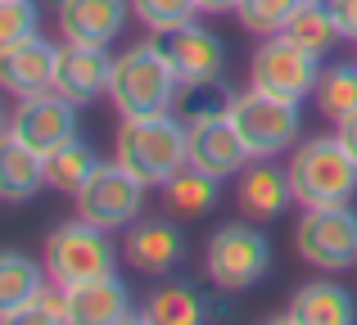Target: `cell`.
I'll list each match as a JSON object with an SVG mask.
<instances>
[{"label": "cell", "mask_w": 357, "mask_h": 325, "mask_svg": "<svg viewBox=\"0 0 357 325\" xmlns=\"http://www.w3.org/2000/svg\"><path fill=\"white\" fill-rule=\"evenodd\" d=\"M114 159L136 172L145 185H167L185 163H190V127L176 113H145L122 118Z\"/></svg>", "instance_id": "cell-1"}, {"label": "cell", "mask_w": 357, "mask_h": 325, "mask_svg": "<svg viewBox=\"0 0 357 325\" xmlns=\"http://www.w3.org/2000/svg\"><path fill=\"white\" fill-rule=\"evenodd\" d=\"M176 72L149 41L131 45L114 59V77H109V100H114L118 118H145V113H167L176 104Z\"/></svg>", "instance_id": "cell-2"}, {"label": "cell", "mask_w": 357, "mask_h": 325, "mask_svg": "<svg viewBox=\"0 0 357 325\" xmlns=\"http://www.w3.org/2000/svg\"><path fill=\"white\" fill-rule=\"evenodd\" d=\"M289 185L303 208H326V203H349L357 194V159L344 150L340 136H317L298 145L289 159Z\"/></svg>", "instance_id": "cell-3"}, {"label": "cell", "mask_w": 357, "mask_h": 325, "mask_svg": "<svg viewBox=\"0 0 357 325\" xmlns=\"http://www.w3.org/2000/svg\"><path fill=\"white\" fill-rule=\"evenodd\" d=\"M118 262V248L109 239L105 226H91V221H63L59 230H50L45 239V271L54 276V285H82L96 280V276H109Z\"/></svg>", "instance_id": "cell-4"}, {"label": "cell", "mask_w": 357, "mask_h": 325, "mask_svg": "<svg viewBox=\"0 0 357 325\" xmlns=\"http://www.w3.org/2000/svg\"><path fill=\"white\" fill-rule=\"evenodd\" d=\"M231 122L240 127L244 145L253 150V159H276L298 141V104L294 100L267 95V90H244L231 100Z\"/></svg>", "instance_id": "cell-5"}, {"label": "cell", "mask_w": 357, "mask_h": 325, "mask_svg": "<svg viewBox=\"0 0 357 325\" xmlns=\"http://www.w3.org/2000/svg\"><path fill=\"white\" fill-rule=\"evenodd\" d=\"M145 190H149V185L114 159V163H100L96 172H91V181L73 194V203H77L82 221L105 226V230H122V226H131V221L140 217Z\"/></svg>", "instance_id": "cell-6"}, {"label": "cell", "mask_w": 357, "mask_h": 325, "mask_svg": "<svg viewBox=\"0 0 357 325\" xmlns=\"http://www.w3.org/2000/svg\"><path fill=\"white\" fill-rule=\"evenodd\" d=\"M294 248L303 262L326 267V271H349L357 267V212L349 203H326L307 208L294 230Z\"/></svg>", "instance_id": "cell-7"}, {"label": "cell", "mask_w": 357, "mask_h": 325, "mask_svg": "<svg viewBox=\"0 0 357 325\" xmlns=\"http://www.w3.org/2000/svg\"><path fill=\"white\" fill-rule=\"evenodd\" d=\"M249 81L267 95H280V100H307L317 95V81H321V63H317L312 50L294 45L289 36H267V41L253 50V63H249Z\"/></svg>", "instance_id": "cell-8"}, {"label": "cell", "mask_w": 357, "mask_h": 325, "mask_svg": "<svg viewBox=\"0 0 357 325\" xmlns=\"http://www.w3.org/2000/svg\"><path fill=\"white\" fill-rule=\"evenodd\" d=\"M258 226V221H253ZM253 226H222L208 239V280L227 294H240L258 285L271 267V244Z\"/></svg>", "instance_id": "cell-9"}, {"label": "cell", "mask_w": 357, "mask_h": 325, "mask_svg": "<svg viewBox=\"0 0 357 325\" xmlns=\"http://www.w3.org/2000/svg\"><path fill=\"white\" fill-rule=\"evenodd\" d=\"M158 54L167 59V68L176 72V81H208V77H222V63H227V45L218 41V32L199 27L195 18L185 23H172V27H154L149 36Z\"/></svg>", "instance_id": "cell-10"}, {"label": "cell", "mask_w": 357, "mask_h": 325, "mask_svg": "<svg viewBox=\"0 0 357 325\" xmlns=\"http://www.w3.org/2000/svg\"><path fill=\"white\" fill-rule=\"evenodd\" d=\"M9 136L32 145L36 154H50L54 145L77 136V104L63 100L59 90H41V95H23V104L9 118Z\"/></svg>", "instance_id": "cell-11"}, {"label": "cell", "mask_w": 357, "mask_h": 325, "mask_svg": "<svg viewBox=\"0 0 357 325\" xmlns=\"http://www.w3.org/2000/svg\"><path fill=\"white\" fill-rule=\"evenodd\" d=\"M249 159H253V150L244 145V136H240V127L231 122V113L190 122V167L227 181V176H240L244 167H249Z\"/></svg>", "instance_id": "cell-12"}, {"label": "cell", "mask_w": 357, "mask_h": 325, "mask_svg": "<svg viewBox=\"0 0 357 325\" xmlns=\"http://www.w3.org/2000/svg\"><path fill=\"white\" fill-rule=\"evenodd\" d=\"M109 77H114V59H109L100 45H63L59 50V63H54V86L63 100L73 104H91V100L109 95Z\"/></svg>", "instance_id": "cell-13"}, {"label": "cell", "mask_w": 357, "mask_h": 325, "mask_svg": "<svg viewBox=\"0 0 357 325\" xmlns=\"http://www.w3.org/2000/svg\"><path fill=\"white\" fill-rule=\"evenodd\" d=\"M54 14H59V32L73 45H100L122 32L131 14V0H54Z\"/></svg>", "instance_id": "cell-14"}, {"label": "cell", "mask_w": 357, "mask_h": 325, "mask_svg": "<svg viewBox=\"0 0 357 325\" xmlns=\"http://www.w3.org/2000/svg\"><path fill=\"white\" fill-rule=\"evenodd\" d=\"M54 63H59V50L41 36H27V41L0 45V81H5L9 95H41V90L54 86Z\"/></svg>", "instance_id": "cell-15"}, {"label": "cell", "mask_w": 357, "mask_h": 325, "mask_svg": "<svg viewBox=\"0 0 357 325\" xmlns=\"http://www.w3.org/2000/svg\"><path fill=\"white\" fill-rule=\"evenodd\" d=\"M63 294H68V317L77 325L136 321V312H131V294H127V285H122L114 271L96 276V280H82V285H68Z\"/></svg>", "instance_id": "cell-16"}, {"label": "cell", "mask_w": 357, "mask_h": 325, "mask_svg": "<svg viewBox=\"0 0 357 325\" xmlns=\"http://www.w3.org/2000/svg\"><path fill=\"white\" fill-rule=\"evenodd\" d=\"M122 253L140 276H163L185 257V235L167 221H131Z\"/></svg>", "instance_id": "cell-17"}, {"label": "cell", "mask_w": 357, "mask_h": 325, "mask_svg": "<svg viewBox=\"0 0 357 325\" xmlns=\"http://www.w3.org/2000/svg\"><path fill=\"white\" fill-rule=\"evenodd\" d=\"M289 199H294V185H289V172H280L276 163H253L240 172L236 203L249 221H276L289 208Z\"/></svg>", "instance_id": "cell-18"}, {"label": "cell", "mask_w": 357, "mask_h": 325, "mask_svg": "<svg viewBox=\"0 0 357 325\" xmlns=\"http://www.w3.org/2000/svg\"><path fill=\"white\" fill-rule=\"evenodd\" d=\"M276 321H294V325H353L357 308H353V294L335 280H312L289 299V312Z\"/></svg>", "instance_id": "cell-19"}, {"label": "cell", "mask_w": 357, "mask_h": 325, "mask_svg": "<svg viewBox=\"0 0 357 325\" xmlns=\"http://www.w3.org/2000/svg\"><path fill=\"white\" fill-rule=\"evenodd\" d=\"M213 312L208 290L199 285H167V290L149 294L145 312H136V321H154V325H199Z\"/></svg>", "instance_id": "cell-20"}, {"label": "cell", "mask_w": 357, "mask_h": 325, "mask_svg": "<svg viewBox=\"0 0 357 325\" xmlns=\"http://www.w3.org/2000/svg\"><path fill=\"white\" fill-rule=\"evenodd\" d=\"M36 185H45V163L32 145L5 136L0 145V194L9 203H23L27 194H36Z\"/></svg>", "instance_id": "cell-21"}, {"label": "cell", "mask_w": 357, "mask_h": 325, "mask_svg": "<svg viewBox=\"0 0 357 325\" xmlns=\"http://www.w3.org/2000/svg\"><path fill=\"white\" fill-rule=\"evenodd\" d=\"M280 36H289V41L303 45V50H312L317 59L344 41V32H340V23H335V14H331L326 0H303V5L289 14V23H285Z\"/></svg>", "instance_id": "cell-22"}, {"label": "cell", "mask_w": 357, "mask_h": 325, "mask_svg": "<svg viewBox=\"0 0 357 325\" xmlns=\"http://www.w3.org/2000/svg\"><path fill=\"white\" fill-rule=\"evenodd\" d=\"M218 176H208V172H199V167H190L185 163L181 172L172 176V181L163 185V194H167V208L176 212L181 221H195V217H208L213 208H218Z\"/></svg>", "instance_id": "cell-23"}, {"label": "cell", "mask_w": 357, "mask_h": 325, "mask_svg": "<svg viewBox=\"0 0 357 325\" xmlns=\"http://www.w3.org/2000/svg\"><path fill=\"white\" fill-rule=\"evenodd\" d=\"M41 163H45V185L59 190V194H77L82 185L91 181V172L100 167V159L91 154V145H82L77 136L54 145L50 154H41Z\"/></svg>", "instance_id": "cell-24"}, {"label": "cell", "mask_w": 357, "mask_h": 325, "mask_svg": "<svg viewBox=\"0 0 357 325\" xmlns=\"http://www.w3.org/2000/svg\"><path fill=\"white\" fill-rule=\"evenodd\" d=\"M231 86L222 77H208V81H185L181 90H176V118H181L185 127L190 122H204V118H222L231 113Z\"/></svg>", "instance_id": "cell-25"}, {"label": "cell", "mask_w": 357, "mask_h": 325, "mask_svg": "<svg viewBox=\"0 0 357 325\" xmlns=\"http://www.w3.org/2000/svg\"><path fill=\"white\" fill-rule=\"evenodd\" d=\"M41 285H45L41 267H36L32 257H23V253H5V257H0V321L14 317V312L23 308Z\"/></svg>", "instance_id": "cell-26"}, {"label": "cell", "mask_w": 357, "mask_h": 325, "mask_svg": "<svg viewBox=\"0 0 357 325\" xmlns=\"http://www.w3.org/2000/svg\"><path fill=\"white\" fill-rule=\"evenodd\" d=\"M317 109L331 122H344L349 113H357V63H335L321 72L317 81Z\"/></svg>", "instance_id": "cell-27"}, {"label": "cell", "mask_w": 357, "mask_h": 325, "mask_svg": "<svg viewBox=\"0 0 357 325\" xmlns=\"http://www.w3.org/2000/svg\"><path fill=\"white\" fill-rule=\"evenodd\" d=\"M298 5L303 0H240L236 18H240L244 32H253V36H280Z\"/></svg>", "instance_id": "cell-28"}, {"label": "cell", "mask_w": 357, "mask_h": 325, "mask_svg": "<svg viewBox=\"0 0 357 325\" xmlns=\"http://www.w3.org/2000/svg\"><path fill=\"white\" fill-rule=\"evenodd\" d=\"M9 325H63V321H73L68 317V294H63V285L59 290H36L32 299L23 303V308L14 312V317H5Z\"/></svg>", "instance_id": "cell-29"}, {"label": "cell", "mask_w": 357, "mask_h": 325, "mask_svg": "<svg viewBox=\"0 0 357 325\" xmlns=\"http://www.w3.org/2000/svg\"><path fill=\"white\" fill-rule=\"evenodd\" d=\"M41 14H36V0H0V45H14L36 36Z\"/></svg>", "instance_id": "cell-30"}, {"label": "cell", "mask_w": 357, "mask_h": 325, "mask_svg": "<svg viewBox=\"0 0 357 325\" xmlns=\"http://www.w3.org/2000/svg\"><path fill=\"white\" fill-rule=\"evenodd\" d=\"M131 14L154 32V27H172L199 14V0H131Z\"/></svg>", "instance_id": "cell-31"}, {"label": "cell", "mask_w": 357, "mask_h": 325, "mask_svg": "<svg viewBox=\"0 0 357 325\" xmlns=\"http://www.w3.org/2000/svg\"><path fill=\"white\" fill-rule=\"evenodd\" d=\"M335 14V23H340L344 41H357V0H326Z\"/></svg>", "instance_id": "cell-32"}, {"label": "cell", "mask_w": 357, "mask_h": 325, "mask_svg": "<svg viewBox=\"0 0 357 325\" xmlns=\"http://www.w3.org/2000/svg\"><path fill=\"white\" fill-rule=\"evenodd\" d=\"M335 136H340V141H344V150H349L353 159H357V113H349V118H344V122H340V132H335Z\"/></svg>", "instance_id": "cell-33"}, {"label": "cell", "mask_w": 357, "mask_h": 325, "mask_svg": "<svg viewBox=\"0 0 357 325\" xmlns=\"http://www.w3.org/2000/svg\"><path fill=\"white\" fill-rule=\"evenodd\" d=\"M236 5H240V0H199V9H204V14H227V9L236 14Z\"/></svg>", "instance_id": "cell-34"}]
</instances>
